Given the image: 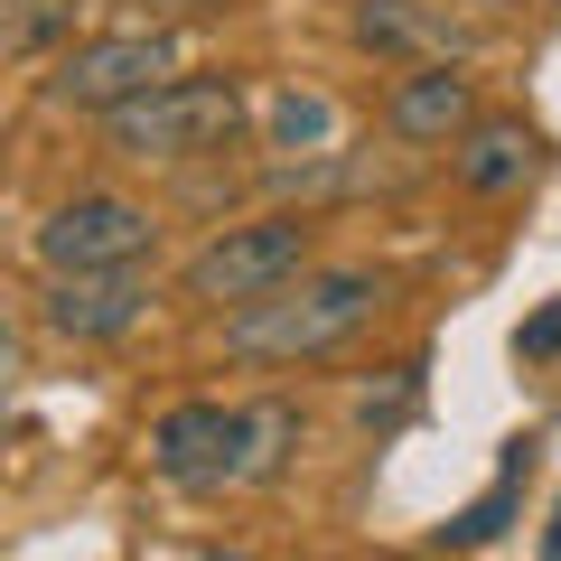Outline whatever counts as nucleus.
<instances>
[{
    "instance_id": "f257e3e1",
    "label": "nucleus",
    "mask_w": 561,
    "mask_h": 561,
    "mask_svg": "<svg viewBox=\"0 0 561 561\" xmlns=\"http://www.w3.org/2000/svg\"><path fill=\"white\" fill-rule=\"evenodd\" d=\"M300 449V412L290 402H179L150 421V468L179 496H234V486H272Z\"/></svg>"
},
{
    "instance_id": "f03ea898",
    "label": "nucleus",
    "mask_w": 561,
    "mask_h": 561,
    "mask_svg": "<svg viewBox=\"0 0 561 561\" xmlns=\"http://www.w3.org/2000/svg\"><path fill=\"white\" fill-rule=\"evenodd\" d=\"M383 309V272H300L243 300L225 319V356L234 365H309V356H337L365 319Z\"/></svg>"
},
{
    "instance_id": "7ed1b4c3",
    "label": "nucleus",
    "mask_w": 561,
    "mask_h": 561,
    "mask_svg": "<svg viewBox=\"0 0 561 561\" xmlns=\"http://www.w3.org/2000/svg\"><path fill=\"white\" fill-rule=\"evenodd\" d=\"M122 160H216L225 140L243 131V84L234 76H169L150 94H131L122 113H103Z\"/></svg>"
},
{
    "instance_id": "20e7f679",
    "label": "nucleus",
    "mask_w": 561,
    "mask_h": 561,
    "mask_svg": "<svg viewBox=\"0 0 561 561\" xmlns=\"http://www.w3.org/2000/svg\"><path fill=\"white\" fill-rule=\"evenodd\" d=\"M179 76V38L169 28H103V38H76L57 66L38 76V94L57 113H122L131 94Z\"/></svg>"
},
{
    "instance_id": "39448f33",
    "label": "nucleus",
    "mask_w": 561,
    "mask_h": 561,
    "mask_svg": "<svg viewBox=\"0 0 561 561\" xmlns=\"http://www.w3.org/2000/svg\"><path fill=\"white\" fill-rule=\"evenodd\" d=\"M309 225L300 216H253V225H225L216 243H197L187 253V300H206V309H243V300H262V290H280V280H300L309 272Z\"/></svg>"
},
{
    "instance_id": "423d86ee",
    "label": "nucleus",
    "mask_w": 561,
    "mask_h": 561,
    "mask_svg": "<svg viewBox=\"0 0 561 561\" xmlns=\"http://www.w3.org/2000/svg\"><path fill=\"white\" fill-rule=\"evenodd\" d=\"M28 253H38V272H122V262L160 253V216L94 187V197H66L57 216H38Z\"/></svg>"
},
{
    "instance_id": "0eeeda50",
    "label": "nucleus",
    "mask_w": 561,
    "mask_h": 561,
    "mask_svg": "<svg viewBox=\"0 0 561 561\" xmlns=\"http://www.w3.org/2000/svg\"><path fill=\"white\" fill-rule=\"evenodd\" d=\"M150 272L140 262H122V272H47V290H38V319L57 328L66 346H113V337H131L140 319H150Z\"/></svg>"
},
{
    "instance_id": "6e6552de",
    "label": "nucleus",
    "mask_w": 561,
    "mask_h": 561,
    "mask_svg": "<svg viewBox=\"0 0 561 561\" xmlns=\"http://www.w3.org/2000/svg\"><path fill=\"white\" fill-rule=\"evenodd\" d=\"M468 122H478V84H468L449 57H421L412 76L383 94V131H393V140H421V150H431V140H459Z\"/></svg>"
},
{
    "instance_id": "1a4fd4ad",
    "label": "nucleus",
    "mask_w": 561,
    "mask_h": 561,
    "mask_svg": "<svg viewBox=\"0 0 561 561\" xmlns=\"http://www.w3.org/2000/svg\"><path fill=\"white\" fill-rule=\"evenodd\" d=\"M449 169H459L468 197H515V187L542 169V131L534 122H468L459 150H449Z\"/></svg>"
},
{
    "instance_id": "9d476101",
    "label": "nucleus",
    "mask_w": 561,
    "mask_h": 561,
    "mask_svg": "<svg viewBox=\"0 0 561 561\" xmlns=\"http://www.w3.org/2000/svg\"><path fill=\"white\" fill-rule=\"evenodd\" d=\"M262 131H272V150H300V160H319L328 140H337V103L309 94V84H280V94L262 103Z\"/></svg>"
},
{
    "instance_id": "9b49d317",
    "label": "nucleus",
    "mask_w": 561,
    "mask_h": 561,
    "mask_svg": "<svg viewBox=\"0 0 561 561\" xmlns=\"http://www.w3.org/2000/svg\"><path fill=\"white\" fill-rule=\"evenodd\" d=\"M524 459H534V449L515 440V449H505V478L486 486L478 505H459V515H449V524H440V534H431V542H440V552H478V542H496L505 524H515V478H524Z\"/></svg>"
},
{
    "instance_id": "f8f14e48",
    "label": "nucleus",
    "mask_w": 561,
    "mask_h": 561,
    "mask_svg": "<svg viewBox=\"0 0 561 561\" xmlns=\"http://www.w3.org/2000/svg\"><path fill=\"white\" fill-rule=\"evenodd\" d=\"M356 47H383V57H412V47H449V28L412 0H365L356 10Z\"/></svg>"
},
{
    "instance_id": "ddd939ff",
    "label": "nucleus",
    "mask_w": 561,
    "mask_h": 561,
    "mask_svg": "<svg viewBox=\"0 0 561 561\" xmlns=\"http://www.w3.org/2000/svg\"><path fill=\"white\" fill-rule=\"evenodd\" d=\"M515 356H524V365H552V356H561V300L534 309V319L515 328Z\"/></svg>"
},
{
    "instance_id": "4468645a",
    "label": "nucleus",
    "mask_w": 561,
    "mask_h": 561,
    "mask_svg": "<svg viewBox=\"0 0 561 561\" xmlns=\"http://www.w3.org/2000/svg\"><path fill=\"white\" fill-rule=\"evenodd\" d=\"M542 552L561 561V496H552V524H542Z\"/></svg>"
}]
</instances>
